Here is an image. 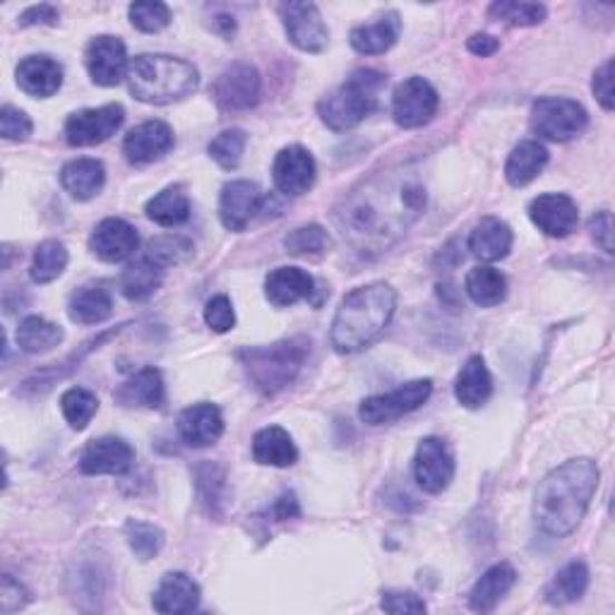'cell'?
<instances>
[{
	"instance_id": "obj_1",
	"label": "cell",
	"mask_w": 615,
	"mask_h": 615,
	"mask_svg": "<svg viewBox=\"0 0 615 615\" xmlns=\"http://www.w3.org/2000/svg\"><path fill=\"white\" fill-rule=\"evenodd\" d=\"M423 183L411 174H388L353 191L336 214L342 234L361 253H380L407 234L426 209Z\"/></svg>"
},
{
	"instance_id": "obj_2",
	"label": "cell",
	"mask_w": 615,
	"mask_h": 615,
	"mask_svg": "<svg viewBox=\"0 0 615 615\" xmlns=\"http://www.w3.org/2000/svg\"><path fill=\"white\" fill-rule=\"evenodd\" d=\"M598 479H602V471L589 457L570 459L553 469L538 484L534 498V519L538 529L553 538L570 536L589 510Z\"/></svg>"
},
{
	"instance_id": "obj_3",
	"label": "cell",
	"mask_w": 615,
	"mask_h": 615,
	"mask_svg": "<svg viewBox=\"0 0 615 615\" xmlns=\"http://www.w3.org/2000/svg\"><path fill=\"white\" fill-rule=\"evenodd\" d=\"M397 308V291L373 282L344 296L332 320L330 342L336 353H359L371 346L390 325Z\"/></svg>"
},
{
	"instance_id": "obj_4",
	"label": "cell",
	"mask_w": 615,
	"mask_h": 615,
	"mask_svg": "<svg viewBox=\"0 0 615 615\" xmlns=\"http://www.w3.org/2000/svg\"><path fill=\"white\" fill-rule=\"evenodd\" d=\"M128 87L137 101L164 106L191 97L199 87V72L183 58L143 53L130 60Z\"/></svg>"
},
{
	"instance_id": "obj_5",
	"label": "cell",
	"mask_w": 615,
	"mask_h": 615,
	"mask_svg": "<svg viewBox=\"0 0 615 615\" xmlns=\"http://www.w3.org/2000/svg\"><path fill=\"white\" fill-rule=\"evenodd\" d=\"M308 351H311V342L305 336H291V340L270 346L243 349L238 351V361L253 388L265 397H274L299 378Z\"/></svg>"
},
{
	"instance_id": "obj_6",
	"label": "cell",
	"mask_w": 615,
	"mask_h": 615,
	"mask_svg": "<svg viewBox=\"0 0 615 615\" xmlns=\"http://www.w3.org/2000/svg\"><path fill=\"white\" fill-rule=\"evenodd\" d=\"M388 85V77L373 68H361L346 77V82L336 87L318 104L320 120L334 133L357 128L371 116L380 104V91Z\"/></svg>"
},
{
	"instance_id": "obj_7",
	"label": "cell",
	"mask_w": 615,
	"mask_h": 615,
	"mask_svg": "<svg viewBox=\"0 0 615 615\" xmlns=\"http://www.w3.org/2000/svg\"><path fill=\"white\" fill-rule=\"evenodd\" d=\"M589 123V114L575 99L544 97L531 109V130L550 143H567L582 135Z\"/></svg>"
},
{
	"instance_id": "obj_8",
	"label": "cell",
	"mask_w": 615,
	"mask_h": 615,
	"mask_svg": "<svg viewBox=\"0 0 615 615\" xmlns=\"http://www.w3.org/2000/svg\"><path fill=\"white\" fill-rule=\"evenodd\" d=\"M430 394H433V380L430 378L411 380V382L399 384L397 390H392L388 394H375V397L363 399L359 417L368 426L392 423L397 419L407 417V413L421 409L430 399Z\"/></svg>"
},
{
	"instance_id": "obj_9",
	"label": "cell",
	"mask_w": 615,
	"mask_h": 615,
	"mask_svg": "<svg viewBox=\"0 0 615 615\" xmlns=\"http://www.w3.org/2000/svg\"><path fill=\"white\" fill-rule=\"evenodd\" d=\"M438 104L440 97L433 85L423 80V77H409L394 89L392 118L399 128L417 130L436 118Z\"/></svg>"
},
{
	"instance_id": "obj_10",
	"label": "cell",
	"mask_w": 615,
	"mask_h": 615,
	"mask_svg": "<svg viewBox=\"0 0 615 615\" xmlns=\"http://www.w3.org/2000/svg\"><path fill=\"white\" fill-rule=\"evenodd\" d=\"M126 109L120 104H106L99 109H82L66 120V140L70 147H95L120 130Z\"/></svg>"
},
{
	"instance_id": "obj_11",
	"label": "cell",
	"mask_w": 615,
	"mask_h": 615,
	"mask_svg": "<svg viewBox=\"0 0 615 615\" xmlns=\"http://www.w3.org/2000/svg\"><path fill=\"white\" fill-rule=\"evenodd\" d=\"M260 91H263V80H260L257 68L251 64H234L217 77L212 97L222 111L236 114L253 109L260 101Z\"/></svg>"
},
{
	"instance_id": "obj_12",
	"label": "cell",
	"mask_w": 615,
	"mask_h": 615,
	"mask_svg": "<svg viewBox=\"0 0 615 615\" xmlns=\"http://www.w3.org/2000/svg\"><path fill=\"white\" fill-rule=\"evenodd\" d=\"M413 476L417 484L430 496L442 494L455 479V455L442 438H423L413 457Z\"/></svg>"
},
{
	"instance_id": "obj_13",
	"label": "cell",
	"mask_w": 615,
	"mask_h": 615,
	"mask_svg": "<svg viewBox=\"0 0 615 615\" xmlns=\"http://www.w3.org/2000/svg\"><path fill=\"white\" fill-rule=\"evenodd\" d=\"M280 18L284 22L289 41L305 53H320L328 49V25L322 20L315 3H282Z\"/></svg>"
},
{
	"instance_id": "obj_14",
	"label": "cell",
	"mask_w": 615,
	"mask_h": 615,
	"mask_svg": "<svg viewBox=\"0 0 615 615\" xmlns=\"http://www.w3.org/2000/svg\"><path fill=\"white\" fill-rule=\"evenodd\" d=\"M85 64H87L91 82L99 87L120 85L123 80H126L128 70H130L126 43L111 35L97 37L87 43Z\"/></svg>"
},
{
	"instance_id": "obj_15",
	"label": "cell",
	"mask_w": 615,
	"mask_h": 615,
	"mask_svg": "<svg viewBox=\"0 0 615 615\" xmlns=\"http://www.w3.org/2000/svg\"><path fill=\"white\" fill-rule=\"evenodd\" d=\"M267 195L260 191L257 183L231 180L219 195V219L228 231H245L248 224L263 212Z\"/></svg>"
},
{
	"instance_id": "obj_16",
	"label": "cell",
	"mask_w": 615,
	"mask_h": 615,
	"mask_svg": "<svg viewBox=\"0 0 615 615\" xmlns=\"http://www.w3.org/2000/svg\"><path fill=\"white\" fill-rule=\"evenodd\" d=\"M318 166L313 154L301 145H289L274 157L272 164V178L280 193L289 197L305 195L313 188Z\"/></svg>"
},
{
	"instance_id": "obj_17",
	"label": "cell",
	"mask_w": 615,
	"mask_h": 615,
	"mask_svg": "<svg viewBox=\"0 0 615 615\" xmlns=\"http://www.w3.org/2000/svg\"><path fill=\"white\" fill-rule=\"evenodd\" d=\"M529 219L538 231H544L550 238L570 236L579 222V209L573 197L563 193L538 195L529 205Z\"/></svg>"
},
{
	"instance_id": "obj_18",
	"label": "cell",
	"mask_w": 615,
	"mask_h": 615,
	"mask_svg": "<svg viewBox=\"0 0 615 615\" xmlns=\"http://www.w3.org/2000/svg\"><path fill=\"white\" fill-rule=\"evenodd\" d=\"M137 245H140V234H137V228L118 217L99 222L89 236V251L95 253L101 263H111V265L133 257Z\"/></svg>"
},
{
	"instance_id": "obj_19",
	"label": "cell",
	"mask_w": 615,
	"mask_h": 615,
	"mask_svg": "<svg viewBox=\"0 0 615 615\" xmlns=\"http://www.w3.org/2000/svg\"><path fill=\"white\" fill-rule=\"evenodd\" d=\"M135 450L130 442L116 436L91 440L80 455V471L87 476H123L130 471Z\"/></svg>"
},
{
	"instance_id": "obj_20",
	"label": "cell",
	"mask_w": 615,
	"mask_h": 615,
	"mask_svg": "<svg viewBox=\"0 0 615 615\" xmlns=\"http://www.w3.org/2000/svg\"><path fill=\"white\" fill-rule=\"evenodd\" d=\"M174 130L164 120H147L123 140V154L130 164H154L174 149Z\"/></svg>"
},
{
	"instance_id": "obj_21",
	"label": "cell",
	"mask_w": 615,
	"mask_h": 615,
	"mask_svg": "<svg viewBox=\"0 0 615 615\" xmlns=\"http://www.w3.org/2000/svg\"><path fill=\"white\" fill-rule=\"evenodd\" d=\"M224 433V413L217 404H193L180 411L178 436L188 448H209Z\"/></svg>"
},
{
	"instance_id": "obj_22",
	"label": "cell",
	"mask_w": 615,
	"mask_h": 615,
	"mask_svg": "<svg viewBox=\"0 0 615 615\" xmlns=\"http://www.w3.org/2000/svg\"><path fill=\"white\" fill-rule=\"evenodd\" d=\"M14 77L25 95L49 99L64 87V66L49 56H27L20 60Z\"/></svg>"
},
{
	"instance_id": "obj_23",
	"label": "cell",
	"mask_w": 615,
	"mask_h": 615,
	"mask_svg": "<svg viewBox=\"0 0 615 615\" xmlns=\"http://www.w3.org/2000/svg\"><path fill=\"white\" fill-rule=\"evenodd\" d=\"M199 606L197 582L186 573H168L162 577L159 587L154 589L152 608L164 615L193 613Z\"/></svg>"
},
{
	"instance_id": "obj_24",
	"label": "cell",
	"mask_w": 615,
	"mask_h": 615,
	"mask_svg": "<svg viewBox=\"0 0 615 615\" xmlns=\"http://www.w3.org/2000/svg\"><path fill=\"white\" fill-rule=\"evenodd\" d=\"M116 402L126 409H162L166 402V388L162 371L143 368L116 390Z\"/></svg>"
},
{
	"instance_id": "obj_25",
	"label": "cell",
	"mask_w": 615,
	"mask_h": 615,
	"mask_svg": "<svg viewBox=\"0 0 615 615\" xmlns=\"http://www.w3.org/2000/svg\"><path fill=\"white\" fill-rule=\"evenodd\" d=\"M512 228L507 222L498 217H486L474 226L469 234V251L474 257H479L481 263H498L505 260L512 251Z\"/></svg>"
},
{
	"instance_id": "obj_26",
	"label": "cell",
	"mask_w": 615,
	"mask_h": 615,
	"mask_svg": "<svg viewBox=\"0 0 615 615\" xmlns=\"http://www.w3.org/2000/svg\"><path fill=\"white\" fill-rule=\"evenodd\" d=\"M315 280L301 267H276L265 280V296L274 308H289L311 299Z\"/></svg>"
},
{
	"instance_id": "obj_27",
	"label": "cell",
	"mask_w": 615,
	"mask_h": 615,
	"mask_svg": "<svg viewBox=\"0 0 615 615\" xmlns=\"http://www.w3.org/2000/svg\"><path fill=\"white\" fill-rule=\"evenodd\" d=\"M399 35H402V20H399V14L392 10L384 12L373 25L353 27L349 35V43L351 49L361 56H380L392 49L399 41Z\"/></svg>"
},
{
	"instance_id": "obj_28",
	"label": "cell",
	"mask_w": 615,
	"mask_h": 615,
	"mask_svg": "<svg viewBox=\"0 0 615 615\" xmlns=\"http://www.w3.org/2000/svg\"><path fill=\"white\" fill-rule=\"evenodd\" d=\"M253 457L257 465L284 469L296 465L299 450L294 445V438H291L282 426H267L263 430H257L253 438Z\"/></svg>"
},
{
	"instance_id": "obj_29",
	"label": "cell",
	"mask_w": 615,
	"mask_h": 615,
	"mask_svg": "<svg viewBox=\"0 0 615 615\" xmlns=\"http://www.w3.org/2000/svg\"><path fill=\"white\" fill-rule=\"evenodd\" d=\"M517 582V570L510 563H498L481 575V579L474 584V589L469 594V608L476 613H488L494 611L500 598L515 587Z\"/></svg>"
},
{
	"instance_id": "obj_30",
	"label": "cell",
	"mask_w": 615,
	"mask_h": 615,
	"mask_svg": "<svg viewBox=\"0 0 615 615\" xmlns=\"http://www.w3.org/2000/svg\"><path fill=\"white\" fill-rule=\"evenodd\" d=\"M114 313L111 291L104 284H85L75 291L68 303V315L77 325H101Z\"/></svg>"
},
{
	"instance_id": "obj_31",
	"label": "cell",
	"mask_w": 615,
	"mask_h": 615,
	"mask_svg": "<svg viewBox=\"0 0 615 615\" xmlns=\"http://www.w3.org/2000/svg\"><path fill=\"white\" fill-rule=\"evenodd\" d=\"M494 394V378L481 357H471L455 382V397L465 409H481Z\"/></svg>"
},
{
	"instance_id": "obj_32",
	"label": "cell",
	"mask_w": 615,
	"mask_h": 615,
	"mask_svg": "<svg viewBox=\"0 0 615 615\" xmlns=\"http://www.w3.org/2000/svg\"><path fill=\"white\" fill-rule=\"evenodd\" d=\"M60 183L70 197L87 203V199L97 197L106 183V168L99 159H72L60 172Z\"/></svg>"
},
{
	"instance_id": "obj_33",
	"label": "cell",
	"mask_w": 615,
	"mask_h": 615,
	"mask_svg": "<svg viewBox=\"0 0 615 615\" xmlns=\"http://www.w3.org/2000/svg\"><path fill=\"white\" fill-rule=\"evenodd\" d=\"M548 164V149L538 140L519 143L505 162V178L512 188H525L544 172Z\"/></svg>"
},
{
	"instance_id": "obj_34",
	"label": "cell",
	"mask_w": 615,
	"mask_h": 615,
	"mask_svg": "<svg viewBox=\"0 0 615 615\" xmlns=\"http://www.w3.org/2000/svg\"><path fill=\"white\" fill-rule=\"evenodd\" d=\"M162 280H164V267L152 263V260L145 255L123 270L118 282L120 294L128 301H145L162 286Z\"/></svg>"
},
{
	"instance_id": "obj_35",
	"label": "cell",
	"mask_w": 615,
	"mask_h": 615,
	"mask_svg": "<svg viewBox=\"0 0 615 615\" xmlns=\"http://www.w3.org/2000/svg\"><path fill=\"white\" fill-rule=\"evenodd\" d=\"M14 340H18V346L25 353H46L66 340V332L51 320L41 315H29L20 322Z\"/></svg>"
},
{
	"instance_id": "obj_36",
	"label": "cell",
	"mask_w": 615,
	"mask_h": 615,
	"mask_svg": "<svg viewBox=\"0 0 615 615\" xmlns=\"http://www.w3.org/2000/svg\"><path fill=\"white\" fill-rule=\"evenodd\" d=\"M587 587H589L587 565L579 560H573V563H567L563 570L548 582L546 602L553 606H565V604L579 602L584 592H587Z\"/></svg>"
},
{
	"instance_id": "obj_37",
	"label": "cell",
	"mask_w": 615,
	"mask_h": 615,
	"mask_svg": "<svg viewBox=\"0 0 615 615\" xmlns=\"http://www.w3.org/2000/svg\"><path fill=\"white\" fill-rule=\"evenodd\" d=\"M465 289L476 305L496 308L507 296V280L500 270L490 265H479L467 274Z\"/></svg>"
},
{
	"instance_id": "obj_38",
	"label": "cell",
	"mask_w": 615,
	"mask_h": 615,
	"mask_svg": "<svg viewBox=\"0 0 615 615\" xmlns=\"http://www.w3.org/2000/svg\"><path fill=\"white\" fill-rule=\"evenodd\" d=\"M145 212L154 224L174 228L191 219V199L183 188H166L149 199Z\"/></svg>"
},
{
	"instance_id": "obj_39",
	"label": "cell",
	"mask_w": 615,
	"mask_h": 615,
	"mask_svg": "<svg viewBox=\"0 0 615 615\" xmlns=\"http://www.w3.org/2000/svg\"><path fill=\"white\" fill-rule=\"evenodd\" d=\"M68 248L60 241H43L37 245L35 251V260H32V270H29V274H32V282L35 284H51L56 282L60 274L66 272L68 267Z\"/></svg>"
},
{
	"instance_id": "obj_40",
	"label": "cell",
	"mask_w": 615,
	"mask_h": 615,
	"mask_svg": "<svg viewBox=\"0 0 615 615\" xmlns=\"http://www.w3.org/2000/svg\"><path fill=\"white\" fill-rule=\"evenodd\" d=\"M490 20H498L510 27H534L546 20V6L521 3V0H498L488 8Z\"/></svg>"
},
{
	"instance_id": "obj_41",
	"label": "cell",
	"mask_w": 615,
	"mask_h": 615,
	"mask_svg": "<svg viewBox=\"0 0 615 615\" xmlns=\"http://www.w3.org/2000/svg\"><path fill=\"white\" fill-rule=\"evenodd\" d=\"M60 411L72 430H85L99 411V399L85 388H70L60 397Z\"/></svg>"
},
{
	"instance_id": "obj_42",
	"label": "cell",
	"mask_w": 615,
	"mask_h": 615,
	"mask_svg": "<svg viewBox=\"0 0 615 615\" xmlns=\"http://www.w3.org/2000/svg\"><path fill=\"white\" fill-rule=\"evenodd\" d=\"M245 145H248V133H245L243 128H228L214 137L207 152H209V157L222 168H226V172H234V168L243 159Z\"/></svg>"
},
{
	"instance_id": "obj_43",
	"label": "cell",
	"mask_w": 615,
	"mask_h": 615,
	"mask_svg": "<svg viewBox=\"0 0 615 615\" xmlns=\"http://www.w3.org/2000/svg\"><path fill=\"white\" fill-rule=\"evenodd\" d=\"M126 536H128L130 550L140 560L157 558L159 550L164 548V531L159 527L149 525V521L130 519L126 525Z\"/></svg>"
},
{
	"instance_id": "obj_44",
	"label": "cell",
	"mask_w": 615,
	"mask_h": 615,
	"mask_svg": "<svg viewBox=\"0 0 615 615\" xmlns=\"http://www.w3.org/2000/svg\"><path fill=\"white\" fill-rule=\"evenodd\" d=\"M191 253H193V243L178 234L157 236V238H152L147 245V257L164 270L183 263V260H186Z\"/></svg>"
},
{
	"instance_id": "obj_45",
	"label": "cell",
	"mask_w": 615,
	"mask_h": 615,
	"mask_svg": "<svg viewBox=\"0 0 615 615\" xmlns=\"http://www.w3.org/2000/svg\"><path fill=\"white\" fill-rule=\"evenodd\" d=\"M128 14L133 27L140 29L145 35H157L172 22V10H168L166 3H159V0H140V3H133L128 8Z\"/></svg>"
},
{
	"instance_id": "obj_46",
	"label": "cell",
	"mask_w": 615,
	"mask_h": 615,
	"mask_svg": "<svg viewBox=\"0 0 615 615\" xmlns=\"http://www.w3.org/2000/svg\"><path fill=\"white\" fill-rule=\"evenodd\" d=\"M330 245L328 231L318 226V224H308L301 228H294L291 234L284 238V248L291 255H320L325 253Z\"/></svg>"
},
{
	"instance_id": "obj_47",
	"label": "cell",
	"mask_w": 615,
	"mask_h": 615,
	"mask_svg": "<svg viewBox=\"0 0 615 615\" xmlns=\"http://www.w3.org/2000/svg\"><path fill=\"white\" fill-rule=\"evenodd\" d=\"M35 126L29 116L20 109H14V106L6 104L3 111H0V135L6 137L10 143H25L29 135H32Z\"/></svg>"
},
{
	"instance_id": "obj_48",
	"label": "cell",
	"mask_w": 615,
	"mask_h": 615,
	"mask_svg": "<svg viewBox=\"0 0 615 615\" xmlns=\"http://www.w3.org/2000/svg\"><path fill=\"white\" fill-rule=\"evenodd\" d=\"M205 322H207L209 330L219 332V334L234 330L236 313H234V303L228 301V296L219 294V296H214V299L207 301V305H205Z\"/></svg>"
},
{
	"instance_id": "obj_49",
	"label": "cell",
	"mask_w": 615,
	"mask_h": 615,
	"mask_svg": "<svg viewBox=\"0 0 615 615\" xmlns=\"http://www.w3.org/2000/svg\"><path fill=\"white\" fill-rule=\"evenodd\" d=\"M380 608L402 615V613H426V604L423 598L417 596L413 592H384Z\"/></svg>"
},
{
	"instance_id": "obj_50",
	"label": "cell",
	"mask_w": 615,
	"mask_h": 615,
	"mask_svg": "<svg viewBox=\"0 0 615 615\" xmlns=\"http://www.w3.org/2000/svg\"><path fill=\"white\" fill-rule=\"evenodd\" d=\"M592 89L596 101L602 104L604 111L615 109V87H613V60H606V64L594 72Z\"/></svg>"
},
{
	"instance_id": "obj_51",
	"label": "cell",
	"mask_w": 615,
	"mask_h": 615,
	"mask_svg": "<svg viewBox=\"0 0 615 615\" xmlns=\"http://www.w3.org/2000/svg\"><path fill=\"white\" fill-rule=\"evenodd\" d=\"M29 602V594L22 587L18 579H12V575H3V584H0V611L6 615L25 608Z\"/></svg>"
},
{
	"instance_id": "obj_52",
	"label": "cell",
	"mask_w": 615,
	"mask_h": 615,
	"mask_svg": "<svg viewBox=\"0 0 615 615\" xmlns=\"http://www.w3.org/2000/svg\"><path fill=\"white\" fill-rule=\"evenodd\" d=\"M589 231H592V238L596 241L598 248H602L604 253H613V217L608 209H602L596 212L594 217L589 219Z\"/></svg>"
},
{
	"instance_id": "obj_53",
	"label": "cell",
	"mask_w": 615,
	"mask_h": 615,
	"mask_svg": "<svg viewBox=\"0 0 615 615\" xmlns=\"http://www.w3.org/2000/svg\"><path fill=\"white\" fill-rule=\"evenodd\" d=\"M226 476H224V469L217 471V476H214V484H209V476L205 471V467H197V486H199V494H203V500L209 505V510H214L222 500V490H224V484Z\"/></svg>"
},
{
	"instance_id": "obj_54",
	"label": "cell",
	"mask_w": 615,
	"mask_h": 615,
	"mask_svg": "<svg viewBox=\"0 0 615 615\" xmlns=\"http://www.w3.org/2000/svg\"><path fill=\"white\" fill-rule=\"evenodd\" d=\"M58 20H60V12H58V8L49 6V3H41V6H32V8H27V10L20 14V27L58 25Z\"/></svg>"
},
{
	"instance_id": "obj_55",
	"label": "cell",
	"mask_w": 615,
	"mask_h": 615,
	"mask_svg": "<svg viewBox=\"0 0 615 615\" xmlns=\"http://www.w3.org/2000/svg\"><path fill=\"white\" fill-rule=\"evenodd\" d=\"M272 515L276 517V521H286V519H294L301 515V507H299V500L294 494H284L280 500H276L272 505Z\"/></svg>"
},
{
	"instance_id": "obj_56",
	"label": "cell",
	"mask_w": 615,
	"mask_h": 615,
	"mask_svg": "<svg viewBox=\"0 0 615 615\" xmlns=\"http://www.w3.org/2000/svg\"><path fill=\"white\" fill-rule=\"evenodd\" d=\"M467 49H469L474 56L488 58V56H494V53L500 49V41H498L496 37H490V35H474V37L467 41Z\"/></svg>"
}]
</instances>
